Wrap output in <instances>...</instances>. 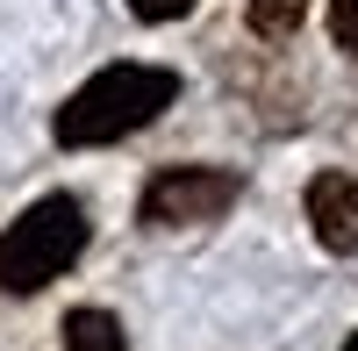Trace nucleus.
<instances>
[{
    "label": "nucleus",
    "mask_w": 358,
    "mask_h": 351,
    "mask_svg": "<svg viewBox=\"0 0 358 351\" xmlns=\"http://www.w3.org/2000/svg\"><path fill=\"white\" fill-rule=\"evenodd\" d=\"M129 8H136L143 22H172V15H187L194 0H129Z\"/></svg>",
    "instance_id": "7"
},
{
    "label": "nucleus",
    "mask_w": 358,
    "mask_h": 351,
    "mask_svg": "<svg viewBox=\"0 0 358 351\" xmlns=\"http://www.w3.org/2000/svg\"><path fill=\"white\" fill-rule=\"evenodd\" d=\"M122 323H115L108 308H72L65 315V351H122Z\"/></svg>",
    "instance_id": "5"
},
{
    "label": "nucleus",
    "mask_w": 358,
    "mask_h": 351,
    "mask_svg": "<svg viewBox=\"0 0 358 351\" xmlns=\"http://www.w3.org/2000/svg\"><path fill=\"white\" fill-rule=\"evenodd\" d=\"M86 251V208L72 194H43L0 229V287L8 294H36Z\"/></svg>",
    "instance_id": "2"
},
{
    "label": "nucleus",
    "mask_w": 358,
    "mask_h": 351,
    "mask_svg": "<svg viewBox=\"0 0 358 351\" xmlns=\"http://www.w3.org/2000/svg\"><path fill=\"white\" fill-rule=\"evenodd\" d=\"M179 101V79L165 65H108L57 108V143L65 151H94V143H122L151 129L158 115Z\"/></svg>",
    "instance_id": "1"
},
{
    "label": "nucleus",
    "mask_w": 358,
    "mask_h": 351,
    "mask_svg": "<svg viewBox=\"0 0 358 351\" xmlns=\"http://www.w3.org/2000/svg\"><path fill=\"white\" fill-rule=\"evenodd\" d=\"M330 36H337V50L358 57V0H330Z\"/></svg>",
    "instance_id": "6"
},
{
    "label": "nucleus",
    "mask_w": 358,
    "mask_h": 351,
    "mask_svg": "<svg viewBox=\"0 0 358 351\" xmlns=\"http://www.w3.org/2000/svg\"><path fill=\"white\" fill-rule=\"evenodd\" d=\"M308 222H315V237L322 251H358V180L351 172H315L308 180Z\"/></svg>",
    "instance_id": "4"
},
{
    "label": "nucleus",
    "mask_w": 358,
    "mask_h": 351,
    "mask_svg": "<svg viewBox=\"0 0 358 351\" xmlns=\"http://www.w3.org/2000/svg\"><path fill=\"white\" fill-rule=\"evenodd\" d=\"M344 351H358V337H351V344H344Z\"/></svg>",
    "instance_id": "8"
},
{
    "label": "nucleus",
    "mask_w": 358,
    "mask_h": 351,
    "mask_svg": "<svg viewBox=\"0 0 358 351\" xmlns=\"http://www.w3.org/2000/svg\"><path fill=\"white\" fill-rule=\"evenodd\" d=\"M236 201V172L222 165H179V172H158L151 194H143V222L151 229H201L215 222Z\"/></svg>",
    "instance_id": "3"
}]
</instances>
